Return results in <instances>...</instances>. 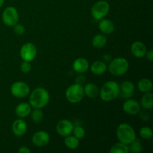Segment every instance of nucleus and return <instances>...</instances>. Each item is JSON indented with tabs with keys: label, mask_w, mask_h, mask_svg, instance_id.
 Returning <instances> with one entry per match:
<instances>
[{
	"label": "nucleus",
	"mask_w": 153,
	"mask_h": 153,
	"mask_svg": "<svg viewBox=\"0 0 153 153\" xmlns=\"http://www.w3.org/2000/svg\"><path fill=\"white\" fill-rule=\"evenodd\" d=\"M13 27V31H14L16 34H18V35H22V34H24V33H25V26H24L23 25H22V24L16 23L15 24Z\"/></svg>",
	"instance_id": "nucleus-30"
},
{
	"label": "nucleus",
	"mask_w": 153,
	"mask_h": 153,
	"mask_svg": "<svg viewBox=\"0 0 153 153\" xmlns=\"http://www.w3.org/2000/svg\"><path fill=\"white\" fill-rule=\"evenodd\" d=\"M30 114H31V120L34 123H41L43 119V117H44L42 108H34V110H31Z\"/></svg>",
	"instance_id": "nucleus-25"
},
{
	"label": "nucleus",
	"mask_w": 153,
	"mask_h": 153,
	"mask_svg": "<svg viewBox=\"0 0 153 153\" xmlns=\"http://www.w3.org/2000/svg\"><path fill=\"white\" fill-rule=\"evenodd\" d=\"M107 70V65L104 61H97L93 63L91 66V73L96 76H101L104 74Z\"/></svg>",
	"instance_id": "nucleus-19"
},
{
	"label": "nucleus",
	"mask_w": 153,
	"mask_h": 153,
	"mask_svg": "<svg viewBox=\"0 0 153 153\" xmlns=\"http://www.w3.org/2000/svg\"><path fill=\"white\" fill-rule=\"evenodd\" d=\"M2 22L7 26H13L19 20V13L14 7H7L3 10L1 15Z\"/></svg>",
	"instance_id": "nucleus-7"
},
{
	"label": "nucleus",
	"mask_w": 153,
	"mask_h": 153,
	"mask_svg": "<svg viewBox=\"0 0 153 153\" xmlns=\"http://www.w3.org/2000/svg\"><path fill=\"white\" fill-rule=\"evenodd\" d=\"M64 143H65L66 146L70 149H76L79 147L80 142H79V139L73 135H68L65 137L64 139Z\"/></svg>",
	"instance_id": "nucleus-23"
},
{
	"label": "nucleus",
	"mask_w": 153,
	"mask_h": 153,
	"mask_svg": "<svg viewBox=\"0 0 153 153\" xmlns=\"http://www.w3.org/2000/svg\"><path fill=\"white\" fill-rule=\"evenodd\" d=\"M107 43V37L105 34H99L94 36L92 39V44L94 47L101 49L103 48Z\"/></svg>",
	"instance_id": "nucleus-22"
},
{
	"label": "nucleus",
	"mask_w": 153,
	"mask_h": 153,
	"mask_svg": "<svg viewBox=\"0 0 153 153\" xmlns=\"http://www.w3.org/2000/svg\"><path fill=\"white\" fill-rule=\"evenodd\" d=\"M27 128L28 126L26 123L22 118L16 119L12 124V131L13 134L16 137H22L26 133Z\"/></svg>",
	"instance_id": "nucleus-14"
},
{
	"label": "nucleus",
	"mask_w": 153,
	"mask_h": 153,
	"mask_svg": "<svg viewBox=\"0 0 153 153\" xmlns=\"http://www.w3.org/2000/svg\"><path fill=\"white\" fill-rule=\"evenodd\" d=\"M10 93L16 98H25L30 94V87L24 82H16L10 87Z\"/></svg>",
	"instance_id": "nucleus-8"
},
{
	"label": "nucleus",
	"mask_w": 153,
	"mask_h": 153,
	"mask_svg": "<svg viewBox=\"0 0 153 153\" xmlns=\"http://www.w3.org/2000/svg\"><path fill=\"white\" fill-rule=\"evenodd\" d=\"M131 52L135 58H142L146 55L147 49L143 43L140 41H135L131 44Z\"/></svg>",
	"instance_id": "nucleus-15"
},
{
	"label": "nucleus",
	"mask_w": 153,
	"mask_h": 153,
	"mask_svg": "<svg viewBox=\"0 0 153 153\" xmlns=\"http://www.w3.org/2000/svg\"><path fill=\"white\" fill-rule=\"evenodd\" d=\"M73 128H74V125L71 121L64 119L60 120L57 123L56 131L60 136L65 137L72 134Z\"/></svg>",
	"instance_id": "nucleus-10"
},
{
	"label": "nucleus",
	"mask_w": 153,
	"mask_h": 153,
	"mask_svg": "<svg viewBox=\"0 0 153 153\" xmlns=\"http://www.w3.org/2000/svg\"><path fill=\"white\" fill-rule=\"evenodd\" d=\"M140 135L144 140H149L152 137L153 131L150 127L143 126L140 129Z\"/></svg>",
	"instance_id": "nucleus-28"
},
{
	"label": "nucleus",
	"mask_w": 153,
	"mask_h": 153,
	"mask_svg": "<svg viewBox=\"0 0 153 153\" xmlns=\"http://www.w3.org/2000/svg\"><path fill=\"white\" fill-rule=\"evenodd\" d=\"M110 10V5L106 1H99L93 5L91 15L97 20H100L107 16Z\"/></svg>",
	"instance_id": "nucleus-6"
},
{
	"label": "nucleus",
	"mask_w": 153,
	"mask_h": 153,
	"mask_svg": "<svg viewBox=\"0 0 153 153\" xmlns=\"http://www.w3.org/2000/svg\"><path fill=\"white\" fill-rule=\"evenodd\" d=\"M32 108L29 103L22 102L19 103L15 108V114L19 118H25L30 115Z\"/></svg>",
	"instance_id": "nucleus-17"
},
{
	"label": "nucleus",
	"mask_w": 153,
	"mask_h": 153,
	"mask_svg": "<svg viewBox=\"0 0 153 153\" xmlns=\"http://www.w3.org/2000/svg\"><path fill=\"white\" fill-rule=\"evenodd\" d=\"M29 104L32 108H43L46 107L50 100L47 90L39 87L29 94Z\"/></svg>",
	"instance_id": "nucleus-1"
},
{
	"label": "nucleus",
	"mask_w": 153,
	"mask_h": 153,
	"mask_svg": "<svg viewBox=\"0 0 153 153\" xmlns=\"http://www.w3.org/2000/svg\"><path fill=\"white\" fill-rule=\"evenodd\" d=\"M18 152L19 153H30L31 152V150H30L28 147L23 146L19 147V149H18Z\"/></svg>",
	"instance_id": "nucleus-34"
},
{
	"label": "nucleus",
	"mask_w": 153,
	"mask_h": 153,
	"mask_svg": "<svg viewBox=\"0 0 153 153\" xmlns=\"http://www.w3.org/2000/svg\"><path fill=\"white\" fill-rule=\"evenodd\" d=\"M140 106L145 110H151L153 108V94L151 92L145 93L140 100Z\"/></svg>",
	"instance_id": "nucleus-21"
},
{
	"label": "nucleus",
	"mask_w": 153,
	"mask_h": 153,
	"mask_svg": "<svg viewBox=\"0 0 153 153\" xmlns=\"http://www.w3.org/2000/svg\"><path fill=\"white\" fill-rule=\"evenodd\" d=\"M89 68V62L85 58H78L73 61V69L78 73H84Z\"/></svg>",
	"instance_id": "nucleus-16"
},
{
	"label": "nucleus",
	"mask_w": 153,
	"mask_h": 153,
	"mask_svg": "<svg viewBox=\"0 0 153 153\" xmlns=\"http://www.w3.org/2000/svg\"><path fill=\"white\" fill-rule=\"evenodd\" d=\"M20 70L23 73H28L31 70V64L28 61H25L21 64Z\"/></svg>",
	"instance_id": "nucleus-31"
},
{
	"label": "nucleus",
	"mask_w": 153,
	"mask_h": 153,
	"mask_svg": "<svg viewBox=\"0 0 153 153\" xmlns=\"http://www.w3.org/2000/svg\"><path fill=\"white\" fill-rule=\"evenodd\" d=\"M145 117H149V115H146V116H145ZM143 114L142 113H140V118H143ZM148 119H149V118H148ZM147 118H145V120H148Z\"/></svg>",
	"instance_id": "nucleus-36"
},
{
	"label": "nucleus",
	"mask_w": 153,
	"mask_h": 153,
	"mask_svg": "<svg viewBox=\"0 0 153 153\" xmlns=\"http://www.w3.org/2000/svg\"><path fill=\"white\" fill-rule=\"evenodd\" d=\"M4 2V0H0V7L3 5Z\"/></svg>",
	"instance_id": "nucleus-37"
},
{
	"label": "nucleus",
	"mask_w": 153,
	"mask_h": 153,
	"mask_svg": "<svg viewBox=\"0 0 153 153\" xmlns=\"http://www.w3.org/2000/svg\"><path fill=\"white\" fill-rule=\"evenodd\" d=\"M120 85V94L121 98L129 99L134 95L135 88L134 85L130 81H125Z\"/></svg>",
	"instance_id": "nucleus-12"
},
{
	"label": "nucleus",
	"mask_w": 153,
	"mask_h": 153,
	"mask_svg": "<svg viewBox=\"0 0 153 153\" xmlns=\"http://www.w3.org/2000/svg\"><path fill=\"white\" fill-rule=\"evenodd\" d=\"M117 137L120 142L129 145L136 138V133L131 126L128 123H121L117 128Z\"/></svg>",
	"instance_id": "nucleus-3"
},
{
	"label": "nucleus",
	"mask_w": 153,
	"mask_h": 153,
	"mask_svg": "<svg viewBox=\"0 0 153 153\" xmlns=\"http://www.w3.org/2000/svg\"><path fill=\"white\" fill-rule=\"evenodd\" d=\"M50 140V136L47 132L44 131H39L34 134L31 138L33 144L37 147L46 146Z\"/></svg>",
	"instance_id": "nucleus-11"
},
{
	"label": "nucleus",
	"mask_w": 153,
	"mask_h": 153,
	"mask_svg": "<svg viewBox=\"0 0 153 153\" xmlns=\"http://www.w3.org/2000/svg\"><path fill=\"white\" fill-rule=\"evenodd\" d=\"M72 133L73 134V136L77 137L78 139H82L85 136V130L82 126H74Z\"/></svg>",
	"instance_id": "nucleus-29"
},
{
	"label": "nucleus",
	"mask_w": 153,
	"mask_h": 153,
	"mask_svg": "<svg viewBox=\"0 0 153 153\" xmlns=\"http://www.w3.org/2000/svg\"><path fill=\"white\" fill-rule=\"evenodd\" d=\"M19 55L25 61L31 62L37 55V48L32 43H26L21 47Z\"/></svg>",
	"instance_id": "nucleus-9"
},
{
	"label": "nucleus",
	"mask_w": 153,
	"mask_h": 153,
	"mask_svg": "<svg viewBox=\"0 0 153 153\" xmlns=\"http://www.w3.org/2000/svg\"><path fill=\"white\" fill-rule=\"evenodd\" d=\"M103 59H104L105 63H108L112 60V57L111 55H108V54H106V55H105L104 56H103Z\"/></svg>",
	"instance_id": "nucleus-35"
},
{
	"label": "nucleus",
	"mask_w": 153,
	"mask_h": 153,
	"mask_svg": "<svg viewBox=\"0 0 153 153\" xmlns=\"http://www.w3.org/2000/svg\"><path fill=\"white\" fill-rule=\"evenodd\" d=\"M84 88V94L85 96L89 98H95L100 94V90L97 85L94 83H88L85 85Z\"/></svg>",
	"instance_id": "nucleus-20"
},
{
	"label": "nucleus",
	"mask_w": 153,
	"mask_h": 153,
	"mask_svg": "<svg viewBox=\"0 0 153 153\" xmlns=\"http://www.w3.org/2000/svg\"><path fill=\"white\" fill-rule=\"evenodd\" d=\"M129 64L126 58H116L109 62L108 70L110 73L115 76H121L126 74L128 70Z\"/></svg>",
	"instance_id": "nucleus-4"
},
{
	"label": "nucleus",
	"mask_w": 153,
	"mask_h": 153,
	"mask_svg": "<svg viewBox=\"0 0 153 153\" xmlns=\"http://www.w3.org/2000/svg\"><path fill=\"white\" fill-rule=\"evenodd\" d=\"M119 84L114 81H108L102 85L99 94L102 100L105 102H111L115 100L119 96Z\"/></svg>",
	"instance_id": "nucleus-2"
},
{
	"label": "nucleus",
	"mask_w": 153,
	"mask_h": 153,
	"mask_svg": "<svg viewBox=\"0 0 153 153\" xmlns=\"http://www.w3.org/2000/svg\"><path fill=\"white\" fill-rule=\"evenodd\" d=\"M145 56L146 57V58H147V60H149L150 62H152L153 61V51L152 49H150V50L147 51L146 53V55Z\"/></svg>",
	"instance_id": "nucleus-33"
},
{
	"label": "nucleus",
	"mask_w": 153,
	"mask_h": 153,
	"mask_svg": "<svg viewBox=\"0 0 153 153\" xmlns=\"http://www.w3.org/2000/svg\"><path fill=\"white\" fill-rule=\"evenodd\" d=\"M114 24L112 21L108 19H100V22L99 23V29L102 34H111L114 31Z\"/></svg>",
	"instance_id": "nucleus-18"
},
{
	"label": "nucleus",
	"mask_w": 153,
	"mask_h": 153,
	"mask_svg": "<svg viewBox=\"0 0 153 153\" xmlns=\"http://www.w3.org/2000/svg\"><path fill=\"white\" fill-rule=\"evenodd\" d=\"M124 112L127 114L134 115L140 112V104L134 100H127L123 105Z\"/></svg>",
	"instance_id": "nucleus-13"
},
{
	"label": "nucleus",
	"mask_w": 153,
	"mask_h": 153,
	"mask_svg": "<svg viewBox=\"0 0 153 153\" xmlns=\"http://www.w3.org/2000/svg\"><path fill=\"white\" fill-rule=\"evenodd\" d=\"M137 88L142 93L149 92L152 89V83L149 79H142L137 83Z\"/></svg>",
	"instance_id": "nucleus-24"
},
{
	"label": "nucleus",
	"mask_w": 153,
	"mask_h": 153,
	"mask_svg": "<svg viewBox=\"0 0 153 153\" xmlns=\"http://www.w3.org/2000/svg\"><path fill=\"white\" fill-rule=\"evenodd\" d=\"M85 82V77L82 75H80V76H78L76 79V83L79 84V85H82Z\"/></svg>",
	"instance_id": "nucleus-32"
},
{
	"label": "nucleus",
	"mask_w": 153,
	"mask_h": 153,
	"mask_svg": "<svg viewBox=\"0 0 153 153\" xmlns=\"http://www.w3.org/2000/svg\"><path fill=\"white\" fill-rule=\"evenodd\" d=\"M65 95L69 102L73 104L80 102L85 97L83 86L76 83L73 84L68 87L66 91Z\"/></svg>",
	"instance_id": "nucleus-5"
},
{
	"label": "nucleus",
	"mask_w": 153,
	"mask_h": 153,
	"mask_svg": "<svg viewBox=\"0 0 153 153\" xmlns=\"http://www.w3.org/2000/svg\"><path fill=\"white\" fill-rule=\"evenodd\" d=\"M128 152L129 151H128V145L121 142L114 144L110 149L111 153H128Z\"/></svg>",
	"instance_id": "nucleus-26"
},
{
	"label": "nucleus",
	"mask_w": 153,
	"mask_h": 153,
	"mask_svg": "<svg viewBox=\"0 0 153 153\" xmlns=\"http://www.w3.org/2000/svg\"><path fill=\"white\" fill-rule=\"evenodd\" d=\"M128 151L132 153H139L142 151V143L137 137L133 140L128 146Z\"/></svg>",
	"instance_id": "nucleus-27"
}]
</instances>
